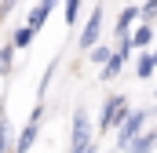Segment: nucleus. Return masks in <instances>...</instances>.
Listing matches in <instances>:
<instances>
[{
  "instance_id": "f257e3e1",
  "label": "nucleus",
  "mask_w": 157,
  "mask_h": 153,
  "mask_svg": "<svg viewBox=\"0 0 157 153\" xmlns=\"http://www.w3.org/2000/svg\"><path fill=\"white\" fill-rule=\"evenodd\" d=\"M91 150V124H88V113L77 110L73 113V142H70V153H88Z\"/></svg>"
},
{
  "instance_id": "f03ea898",
  "label": "nucleus",
  "mask_w": 157,
  "mask_h": 153,
  "mask_svg": "<svg viewBox=\"0 0 157 153\" xmlns=\"http://www.w3.org/2000/svg\"><path fill=\"white\" fill-rule=\"evenodd\" d=\"M143 124H146V113L143 110H135V113H128V120H124V128H121V146L128 150L135 139H139V131H143Z\"/></svg>"
},
{
  "instance_id": "7ed1b4c3",
  "label": "nucleus",
  "mask_w": 157,
  "mask_h": 153,
  "mask_svg": "<svg viewBox=\"0 0 157 153\" xmlns=\"http://www.w3.org/2000/svg\"><path fill=\"white\" fill-rule=\"evenodd\" d=\"M124 110V99H110L106 102V110H102V128H113V124H121V120H128V113H121Z\"/></svg>"
},
{
  "instance_id": "20e7f679",
  "label": "nucleus",
  "mask_w": 157,
  "mask_h": 153,
  "mask_svg": "<svg viewBox=\"0 0 157 153\" xmlns=\"http://www.w3.org/2000/svg\"><path fill=\"white\" fill-rule=\"evenodd\" d=\"M99 26H102V11H91V22L84 26V37H80V47H95V40H99Z\"/></svg>"
},
{
  "instance_id": "39448f33",
  "label": "nucleus",
  "mask_w": 157,
  "mask_h": 153,
  "mask_svg": "<svg viewBox=\"0 0 157 153\" xmlns=\"http://www.w3.org/2000/svg\"><path fill=\"white\" fill-rule=\"evenodd\" d=\"M51 7H55V4H37V7L29 11V29H33V33L40 29V22H48V15H51Z\"/></svg>"
},
{
  "instance_id": "423d86ee",
  "label": "nucleus",
  "mask_w": 157,
  "mask_h": 153,
  "mask_svg": "<svg viewBox=\"0 0 157 153\" xmlns=\"http://www.w3.org/2000/svg\"><path fill=\"white\" fill-rule=\"evenodd\" d=\"M154 146H157V135H154V131H146V135H139V139L128 146V153H150Z\"/></svg>"
},
{
  "instance_id": "0eeeda50",
  "label": "nucleus",
  "mask_w": 157,
  "mask_h": 153,
  "mask_svg": "<svg viewBox=\"0 0 157 153\" xmlns=\"http://www.w3.org/2000/svg\"><path fill=\"white\" fill-rule=\"evenodd\" d=\"M37 142V124H29L22 135H18V142H15V153H29V146Z\"/></svg>"
},
{
  "instance_id": "6e6552de",
  "label": "nucleus",
  "mask_w": 157,
  "mask_h": 153,
  "mask_svg": "<svg viewBox=\"0 0 157 153\" xmlns=\"http://www.w3.org/2000/svg\"><path fill=\"white\" fill-rule=\"evenodd\" d=\"M135 15H139L135 7H124V11H121V22H117V37L121 40H128V26L135 22Z\"/></svg>"
},
{
  "instance_id": "1a4fd4ad",
  "label": "nucleus",
  "mask_w": 157,
  "mask_h": 153,
  "mask_svg": "<svg viewBox=\"0 0 157 153\" xmlns=\"http://www.w3.org/2000/svg\"><path fill=\"white\" fill-rule=\"evenodd\" d=\"M29 40H33V29L26 26V29H18V33H15V47H26Z\"/></svg>"
},
{
  "instance_id": "9d476101",
  "label": "nucleus",
  "mask_w": 157,
  "mask_h": 153,
  "mask_svg": "<svg viewBox=\"0 0 157 153\" xmlns=\"http://www.w3.org/2000/svg\"><path fill=\"white\" fill-rule=\"evenodd\" d=\"M11 55H15V47H4V51H0V73L11 69Z\"/></svg>"
},
{
  "instance_id": "9b49d317",
  "label": "nucleus",
  "mask_w": 157,
  "mask_h": 153,
  "mask_svg": "<svg viewBox=\"0 0 157 153\" xmlns=\"http://www.w3.org/2000/svg\"><path fill=\"white\" fill-rule=\"evenodd\" d=\"M7 150V117H0V153Z\"/></svg>"
},
{
  "instance_id": "f8f14e48",
  "label": "nucleus",
  "mask_w": 157,
  "mask_h": 153,
  "mask_svg": "<svg viewBox=\"0 0 157 153\" xmlns=\"http://www.w3.org/2000/svg\"><path fill=\"white\" fill-rule=\"evenodd\" d=\"M150 37H154L150 29H139V33H135V40H132V44H135V47H143V44H150Z\"/></svg>"
},
{
  "instance_id": "ddd939ff",
  "label": "nucleus",
  "mask_w": 157,
  "mask_h": 153,
  "mask_svg": "<svg viewBox=\"0 0 157 153\" xmlns=\"http://www.w3.org/2000/svg\"><path fill=\"white\" fill-rule=\"evenodd\" d=\"M91 58H95V62H110V51H106V47H95Z\"/></svg>"
},
{
  "instance_id": "4468645a",
  "label": "nucleus",
  "mask_w": 157,
  "mask_h": 153,
  "mask_svg": "<svg viewBox=\"0 0 157 153\" xmlns=\"http://www.w3.org/2000/svg\"><path fill=\"white\" fill-rule=\"evenodd\" d=\"M154 73V62H150V58H143V62H139V76H150Z\"/></svg>"
},
{
  "instance_id": "2eb2a0df",
  "label": "nucleus",
  "mask_w": 157,
  "mask_h": 153,
  "mask_svg": "<svg viewBox=\"0 0 157 153\" xmlns=\"http://www.w3.org/2000/svg\"><path fill=\"white\" fill-rule=\"evenodd\" d=\"M77 11H80V4H77V0H73V4H66V18H70V22L77 18Z\"/></svg>"
},
{
  "instance_id": "dca6fc26",
  "label": "nucleus",
  "mask_w": 157,
  "mask_h": 153,
  "mask_svg": "<svg viewBox=\"0 0 157 153\" xmlns=\"http://www.w3.org/2000/svg\"><path fill=\"white\" fill-rule=\"evenodd\" d=\"M150 62H154V66H157V51H154V55H150Z\"/></svg>"
}]
</instances>
